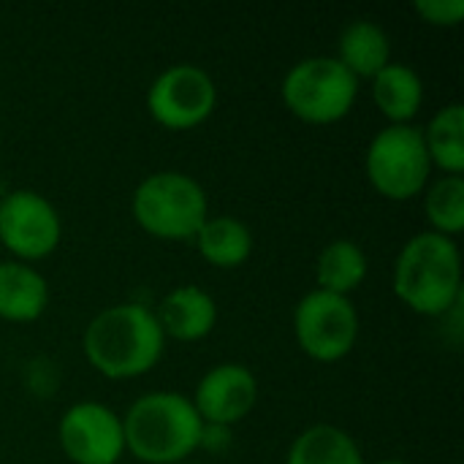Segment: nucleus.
I'll list each match as a JSON object with an SVG mask.
<instances>
[{"label": "nucleus", "instance_id": "5", "mask_svg": "<svg viewBox=\"0 0 464 464\" xmlns=\"http://www.w3.org/2000/svg\"><path fill=\"white\" fill-rule=\"evenodd\" d=\"M283 103L291 114L313 125L343 120L359 95V79L329 54L304 57L285 73L280 84Z\"/></svg>", "mask_w": 464, "mask_h": 464}, {"label": "nucleus", "instance_id": "10", "mask_svg": "<svg viewBox=\"0 0 464 464\" xmlns=\"http://www.w3.org/2000/svg\"><path fill=\"white\" fill-rule=\"evenodd\" d=\"M60 449L73 464H117L125 454L122 419L101 402L71 405L57 427Z\"/></svg>", "mask_w": 464, "mask_h": 464}, {"label": "nucleus", "instance_id": "17", "mask_svg": "<svg viewBox=\"0 0 464 464\" xmlns=\"http://www.w3.org/2000/svg\"><path fill=\"white\" fill-rule=\"evenodd\" d=\"M285 464H364L356 440L332 424H315L296 435Z\"/></svg>", "mask_w": 464, "mask_h": 464}, {"label": "nucleus", "instance_id": "4", "mask_svg": "<svg viewBox=\"0 0 464 464\" xmlns=\"http://www.w3.org/2000/svg\"><path fill=\"white\" fill-rule=\"evenodd\" d=\"M136 223L169 242L193 239L209 218V198L198 179L182 171H158L139 182L130 201Z\"/></svg>", "mask_w": 464, "mask_h": 464}, {"label": "nucleus", "instance_id": "1", "mask_svg": "<svg viewBox=\"0 0 464 464\" xmlns=\"http://www.w3.org/2000/svg\"><path fill=\"white\" fill-rule=\"evenodd\" d=\"M166 348L155 310L125 302L101 310L84 329L87 362L111 381H128L150 372Z\"/></svg>", "mask_w": 464, "mask_h": 464}, {"label": "nucleus", "instance_id": "14", "mask_svg": "<svg viewBox=\"0 0 464 464\" xmlns=\"http://www.w3.org/2000/svg\"><path fill=\"white\" fill-rule=\"evenodd\" d=\"M372 98L392 125H411L424 103V82L408 63H389L372 76Z\"/></svg>", "mask_w": 464, "mask_h": 464}, {"label": "nucleus", "instance_id": "22", "mask_svg": "<svg viewBox=\"0 0 464 464\" xmlns=\"http://www.w3.org/2000/svg\"><path fill=\"white\" fill-rule=\"evenodd\" d=\"M378 464H408V462H400V459H383V462Z\"/></svg>", "mask_w": 464, "mask_h": 464}, {"label": "nucleus", "instance_id": "13", "mask_svg": "<svg viewBox=\"0 0 464 464\" xmlns=\"http://www.w3.org/2000/svg\"><path fill=\"white\" fill-rule=\"evenodd\" d=\"M49 283L24 261H0V318L33 324L46 313Z\"/></svg>", "mask_w": 464, "mask_h": 464}, {"label": "nucleus", "instance_id": "6", "mask_svg": "<svg viewBox=\"0 0 464 464\" xmlns=\"http://www.w3.org/2000/svg\"><path fill=\"white\" fill-rule=\"evenodd\" d=\"M364 171L370 185L392 201H408L419 196L432 171L421 128L389 125L378 130L367 147Z\"/></svg>", "mask_w": 464, "mask_h": 464}, {"label": "nucleus", "instance_id": "20", "mask_svg": "<svg viewBox=\"0 0 464 464\" xmlns=\"http://www.w3.org/2000/svg\"><path fill=\"white\" fill-rule=\"evenodd\" d=\"M432 231L443 237H457L464 228V179L459 174H443L432 182L424 198Z\"/></svg>", "mask_w": 464, "mask_h": 464}, {"label": "nucleus", "instance_id": "8", "mask_svg": "<svg viewBox=\"0 0 464 464\" xmlns=\"http://www.w3.org/2000/svg\"><path fill=\"white\" fill-rule=\"evenodd\" d=\"M218 103L212 76L193 65L177 63L160 71L147 90V109L152 120L169 130H190L201 125Z\"/></svg>", "mask_w": 464, "mask_h": 464}, {"label": "nucleus", "instance_id": "15", "mask_svg": "<svg viewBox=\"0 0 464 464\" xmlns=\"http://www.w3.org/2000/svg\"><path fill=\"white\" fill-rule=\"evenodd\" d=\"M337 60L356 79H372L392 63V41L378 22L356 19L340 33Z\"/></svg>", "mask_w": 464, "mask_h": 464}, {"label": "nucleus", "instance_id": "12", "mask_svg": "<svg viewBox=\"0 0 464 464\" xmlns=\"http://www.w3.org/2000/svg\"><path fill=\"white\" fill-rule=\"evenodd\" d=\"M155 318L163 329V337L179 343H196L215 329L218 304L198 285H177L160 299Z\"/></svg>", "mask_w": 464, "mask_h": 464}, {"label": "nucleus", "instance_id": "11", "mask_svg": "<svg viewBox=\"0 0 464 464\" xmlns=\"http://www.w3.org/2000/svg\"><path fill=\"white\" fill-rule=\"evenodd\" d=\"M258 400V381L245 364H218L196 386L193 408L204 424L212 427H231L242 421Z\"/></svg>", "mask_w": 464, "mask_h": 464}, {"label": "nucleus", "instance_id": "7", "mask_svg": "<svg viewBox=\"0 0 464 464\" xmlns=\"http://www.w3.org/2000/svg\"><path fill=\"white\" fill-rule=\"evenodd\" d=\"M294 334L310 359L326 364L340 362L359 340V313L348 296L315 288L294 310Z\"/></svg>", "mask_w": 464, "mask_h": 464}, {"label": "nucleus", "instance_id": "21", "mask_svg": "<svg viewBox=\"0 0 464 464\" xmlns=\"http://www.w3.org/2000/svg\"><path fill=\"white\" fill-rule=\"evenodd\" d=\"M413 11L438 27H454L464 16V0H416Z\"/></svg>", "mask_w": 464, "mask_h": 464}, {"label": "nucleus", "instance_id": "3", "mask_svg": "<svg viewBox=\"0 0 464 464\" xmlns=\"http://www.w3.org/2000/svg\"><path fill=\"white\" fill-rule=\"evenodd\" d=\"M394 294L419 315H446L462 299V256L451 237L421 231L394 264Z\"/></svg>", "mask_w": 464, "mask_h": 464}, {"label": "nucleus", "instance_id": "16", "mask_svg": "<svg viewBox=\"0 0 464 464\" xmlns=\"http://www.w3.org/2000/svg\"><path fill=\"white\" fill-rule=\"evenodd\" d=\"M193 242L204 261L218 269H237L253 253V231L234 215L207 218Z\"/></svg>", "mask_w": 464, "mask_h": 464}, {"label": "nucleus", "instance_id": "19", "mask_svg": "<svg viewBox=\"0 0 464 464\" xmlns=\"http://www.w3.org/2000/svg\"><path fill=\"white\" fill-rule=\"evenodd\" d=\"M424 144L430 152L432 166H438L446 174L464 171V106L449 103L443 106L427 128H421Z\"/></svg>", "mask_w": 464, "mask_h": 464}, {"label": "nucleus", "instance_id": "18", "mask_svg": "<svg viewBox=\"0 0 464 464\" xmlns=\"http://www.w3.org/2000/svg\"><path fill=\"white\" fill-rule=\"evenodd\" d=\"M367 269H370L367 256L356 242L334 239L321 250V256L315 261V280H318L321 291L348 296L351 291H356L364 283Z\"/></svg>", "mask_w": 464, "mask_h": 464}, {"label": "nucleus", "instance_id": "9", "mask_svg": "<svg viewBox=\"0 0 464 464\" xmlns=\"http://www.w3.org/2000/svg\"><path fill=\"white\" fill-rule=\"evenodd\" d=\"M63 223L52 201L35 190H11L0 198V242L22 261H38L57 250Z\"/></svg>", "mask_w": 464, "mask_h": 464}, {"label": "nucleus", "instance_id": "2", "mask_svg": "<svg viewBox=\"0 0 464 464\" xmlns=\"http://www.w3.org/2000/svg\"><path fill=\"white\" fill-rule=\"evenodd\" d=\"M122 432L125 449L139 462L179 464L204 443L207 424L188 397L177 392H150L128 408Z\"/></svg>", "mask_w": 464, "mask_h": 464}]
</instances>
